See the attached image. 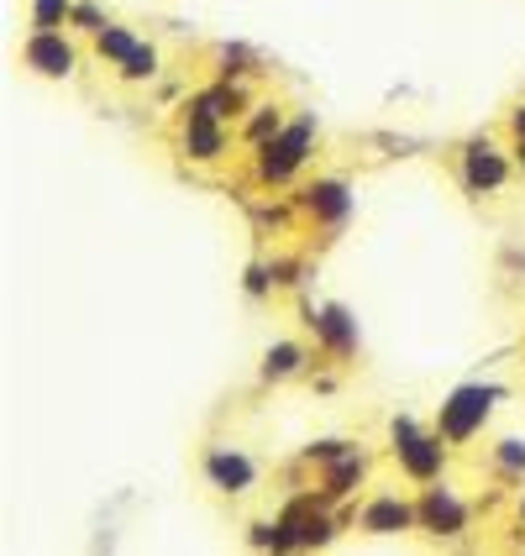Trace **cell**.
Here are the masks:
<instances>
[{"mask_svg":"<svg viewBox=\"0 0 525 556\" xmlns=\"http://www.w3.org/2000/svg\"><path fill=\"white\" fill-rule=\"evenodd\" d=\"M305 148H310V122L274 131V142H263V179H289L305 163Z\"/></svg>","mask_w":525,"mask_h":556,"instance_id":"cell-2","label":"cell"},{"mask_svg":"<svg viewBox=\"0 0 525 556\" xmlns=\"http://www.w3.org/2000/svg\"><path fill=\"white\" fill-rule=\"evenodd\" d=\"M395 441H400V457L415 478H432L436 467H441V446L426 441V435H415V426H395Z\"/></svg>","mask_w":525,"mask_h":556,"instance_id":"cell-4","label":"cell"},{"mask_svg":"<svg viewBox=\"0 0 525 556\" xmlns=\"http://www.w3.org/2000/svg\"><path fill=\"white\" fill-rule=\"evenodd\" d=\"M74 16V0H32V31H59Z\"/></svg>","mask_w":525,"mask_h":556,"instance_id":"cell-8","label":"cell"},{"mask_svg":"<svg viewBox=\"0 0 525 556\" xmlns=\"http://www.w3.org/2000/svg\"><path fill=\"white\" fill-rule=\"evenodd\" d=\"M310 211H315V216H326V220L347 216V189L341 185H315L310 189Z\"/></svg>","mask_w":525,"mask_h":556,"instance_id":"cell-10","label":"cell"},{"mask_svg":"<svg viewBox=\"0 0 525 556\" xmlns=\"http://www.w3.org/2000/svg\"><path fill=\"white\" fill-rule=\"evenodd\" d=\"M116 68H122V79H153V74H158V53L137 42V53H132L126 63H116Z\"/></svg>","mask_w":525,"mask_h":556,"instance_id":"cell-12","label":"cell"},{"mask_svg":"<svg viewBox=\"0 0 525 556\" xmlns=\"http://www.w3.org/2000/svg\"><path fill=\"white\" fill-rule=\"evenodd\" d=\"M515 131H521V137H525V111H521V116H515Z\"/></svg>","mask_w":525,"mask_h":556,"instance_id":"cell-16","label":"cell"},{"mask_svg":"<svg viewBox=\"0 0 525 556\" xmlns=\"http://www.w3.org/2000/svg\"><path fill=\"white\" fill-rule=\"evenodd\" d=\"M467 185L473 189H499L504 185V157L495 148H473L467 153Z\"/></svg>","mask_w":525,"mask_h":556,"instance_id":"cell-5","label":"cell"},{"mask_svg":"<svg viewBox=\"0 0 525 556\" xmlns=\"http://www.w3.org/2000/svg\"><path fill=\"white\" fill-rule=\"evenodd\" d=\"M185 148H189L195 157H221V148H226V137H221L216 116H205V111H200V116L189 122V131H185Z\"/></svg>","mask_w":525,"mask_h":556,"instance_id":"cell-6","label":"cell"},{"mask_svg":"<svg viewBox=\"0 0 525 556\" xmlns=\"http://www.w3.org/2000/svg\"><path fill=\"white\" fill-rule=\"evenodd\" d=\"M484 415H489V394L484 389H458L452 404H441V435L447 441H463V435H473V426Z\"/></svg>","mask_w":525,"mask_h":556,"instance_id":"cell-3","label":"cell"},{"mask_svg":"<svg viewBox=\"0 0 525 556\" xmlns=\"http://www.w3.org/2000/svg\"><path fill=\"white\" fill-rule=\"evenodd\" d=\"M363 526L368 530H404L410 526V509H404L400 498H384V504H373L368 515H363Z\"/></svg>","mask_w":525,"mask_h":556,"instance_id":"cell-9","label":"cell"},{"mask_svg":"<svg viewBox=\"0 0 525 556\" xmlns=\"http://www.w3.org/2000/svg\"><path fill=\"white\" fill-rule=\"evenodd\" d=\"M22 63L32 74H42V79H59V74L74 68V48H68L63 31H32L27 48H22Z\"/></svg>","mask_w":525,"mask_h":556,"instance_id":"cell-1","label":"cell"},{"mask_svg":"<svg viewBox=\"0 0 525 556\" xmlns=\"http://www.w3.org/2000/svg\"><path fill=\"white\" fill-rule=\"evenodd\" d=\"M295 363H300V352H295V346H278V352H268V372H289Z\"/></svg>","mask_w":525,"mask_h":556,"instance_id":"cell-15","label":"cell"},{"mask_svg":"<svg viewBox=\"0 0 525 556\" xmlns=\"http://www.w3.org/2000/svg\"><path fill=\"white\" fill-rule=\"evenodd\" d=\"M95 53H100L105 63H126L132 53H137V37H132L126 27H100L95 31Z\"/></svg>","mask_w":525,"mask_h":556,"instance_id":"cell-7","label":"cell"},{"mask_svg":"<svg viewBox=\"0 0 525 556\" xmlns=\"http://www.w3.org/2000/svg\"><path fill=\"white\" fill-rule=\"evenodd\" d=\"M426 520H432L436 530H458V526H463V509H458L447 494H436V489H432V494H426Z\"/></svg>","mask_w":525,"mask_h":556,"instance_id":"cell-11","label":"cell"},{"mask_svg":"<svg viewBox=\"0 0 525 556\" xmlns=\"http://www.w3.org/2000/svg\"><path fill=\"white\" fill-rule=\"evenodd\" d=\"M211 472H216L221 483H232V489H242V483H252V467L242 463V457H216V463H211Z\"/></svg>","mask_w":525,"mask_h":556,"instance_id":"cell-13","label":"cell"},{"mask_svg":"<svg viewBox=\"0 0 525 556\" xmlns=\"http://www.w3.org/2000/svg\"><path fill=\"white\" fill-rule=\"evenodd\" d=\"M68 22H74L79 31H100V27H105V22H100V5H95V0H74V16H68Z\"/></svg>","mask_w":525,"mask_h":556,"instance_id":"cell-14","label":"cell"}]
</instances>
